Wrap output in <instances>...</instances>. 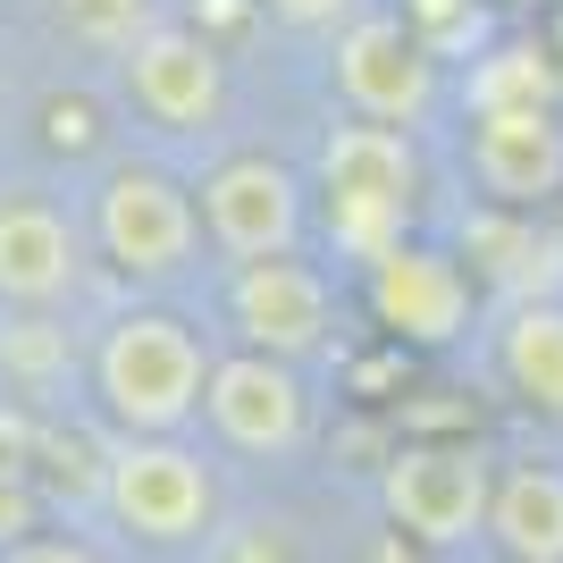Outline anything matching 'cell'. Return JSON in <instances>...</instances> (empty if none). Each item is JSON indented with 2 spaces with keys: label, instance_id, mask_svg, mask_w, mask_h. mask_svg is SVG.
<instances>
[{
  "label": "cell",
  "instance_id": "16",
  "mask_svg": "<svg viewBox=\"0 0 563 563\" xmlns=\"http://www.w3.org/2000/svg\"><path fill=\"white\" fill-rule=\"evenodd\" d=\"M488 353H496V378L514 387V404L555 412V421H563V295L505 303V311H496Z\"/></svg>",
  "mask_w": 563,
  "mask_h": 563
},
{
  "label": "cell",
  "instance_id": "9",
  "mask_svg": "<svg viewBox=\"0 0 563 563\" xmlns=\"http://www.w3.org/2000/svg\"><path fill=\"white\" fill-rule=\"evenodd\" d=\"M228 329H235L244 353H269V362H295V371H303L311 353H329V336H336L329 269L303 261V253L228 269Z\"/></svg>",
  "mask_w": 563,
  "mask_h": 563
},
{
  "label": "cell",
  "instance_id": "3",
  "mask_svg": "<svg viewBox=\"0 0 563 563\" xmlns=\"http://www.w3.org/2000/svg\"><path fill=\"white\" fill-rule=\"evenodd\" d=\"M85 244L135 286L186 278L194 253H202L194 186L177 168H161V161H110L93 177V194H85Z\"/></svg>",
  "mask_w": 563,
  "mask_h": 563
},
{
  "label": "cell",
  "instance_id": "6",
  "mask_svg": "<svg viewBox=\"0 0 563 563\" xmlns=\"http://www.w3.org/2000/svg\"><path fill=\"white\" fill-rule=\"evenodd\" d=\"M488 488L496 471L479 446H396L378 471V505L396 521V539L412 547H471L488 530Z\"/></svg>",
  "mask_w": 563,
  "mask_h": 563
},
{
  "label": "cell",
  "instance_id": "20",
  "mask_svg": "<svg viewBox=\"0 0 563 563\" xmlns=\"http://www.w3.org/2000/svg\"><path fill=\"white\" fill-rule=\"evenodd\" d=\"M202 563H311L303 539L286 530V521H228V530H211V547H202Z\"/></svg>",
  "mask_w": 563,
  "mask_h": 563
},
{
  "label": "cell",
  "instance_id": "19",
  "mask_svg": "<svg viewBox=\"0 0 563 563\" xmlns=\"http://www.w3.org/2000/svg\"><path fill=\"white\" fill-rule=\"evenodd\" d=\"M68 329L51 320V311H18L9 329H0V378H18L25 396H43L51 378H68Z\"/></svg>",
  "mask_w": 563,
  "mask_h": 563
},
{
  "label": "cell",
  "instance_id": "21",
  "mask_svg": "<svg viewBox=\"0 0 563 563\" xmlns=\"http://www.w3.org/2000/svg\"><path fill=\"white\" fill-rule=\"evenodd\" d=\"M404 25H412L429 51L479 43V9H471V0H404Z\"/></svg>",
  "mask_w": 563,
  "mask_h": 563
},
{
  "label": "cell",
  "instance_id": "5",
  "mask_svg": "<svg viewBox=\"0 0 563 563\" xmlns=\"http://www.w3.org/2000/svg\"><path fill=\"white\" fill-rule=\"evenodd\" d=\"M194 211H202V244L228 269H244V261H278L303 244L311 186L286 161H269V152H228L219 168H202Z\"/></svg>",
  "mask_w": 563,
  "mask_h": 563
},
{
  "label": "cell",
  "instance_id": "22",
  "mask_svg": "<svg viewBox=\"0 0 563 563\" xmlns=\"http://www.w3.org/2000/svg\"><path fill=\"white\" fill-rule=\"evenodd\" d=\"M34 530H43V496H34L25 463H9V454H0V555H9V547H25Z\"/></svg>",
  "mask_w": 563,
  "mask_h": 563
},
{
  "label": "cell",
  "instance_id": "17",
  "mask_svg": "<svg viewBox=\"0 0 563 563\" xmlns=\"http://www.w3.org/2000/svg\"><path fill=\"white\" fill-rule=\"evenodd\" d=\"M555 93H563V68L539 43H496L471 68V110H555Z\"/></svg>",
  "mask_w": 563,
  "mask_h": 563
},
{
  "label": "cell",
  "instance_id": "7",
  "mask_svg": "<svg viewBox=\"0 0 563 563\" xmlns=\"http://www.w3.org/2000/svg\"><path fill=\"white\" fill-rule=\"evenodd\" d=\"M202 421L228 454H253V463H295L311 446V387L295 362H269V353H219L211 387H202Z\"/></svg>",
  "mask_w": 563,
  "mask_h": 563
},
{
  "label": "cell",
  "instance_id": "12",
  "mask_svg": "<svg viewBox=\"0 0 563 563\" xmlns=\"http://www.w3.org/2000/svg\"><path fill=\"white\" fill-rule=\"evenodd\" d=\"M471 177L488 211H539L563 194V118L555 110H471Z\"/></svg>",
  "mask_w": 563,
  "mask_h": 563
},
{
  "label": "cell",
  "instance_id": "13",
  "mask_svg": "<svg viewBox=\"0 0 563 563\" xmlns=\"http://www.w3.org/2000/svg\"><path fill=\"white\" fill-rule=\"evenodd\" d=\"M362 278H371V311L396 336H412V345H454V336H463L471 278H463L454 253H438V244H396V253L371 261Z\"/></svg>",
  "mask_w": 563,
  "mask_h": 563
},
{
  "label": "cell",
  "instance_id": "4",
  "mask_svg": "<svg viewBox=\"0 0 563 563\" xmlns=\"http://www.w3.org/2000/svg\"><path fill=\"white\" fill-rule=\"evenodd\" d=\"M101 514L135 547H211L219 471L186 438H110L101 446Z\"/></svg>",
  "mask_w": 563,
  "mask_h": 563
},
{
  "label": "cell",
  "instance_id": "11",
  "mask_svg": "<svg viewBox=\"0 0 563 563\" xmlns=\"http://www.w3.org/2000/svg\"><path fill=\"white\" fill-rule=\"evenodd\" d=\"M85 219L51 194L9 186L0 194V311H59L85 286Z\"/></svg>",
  "mask_w": 563,
  "mask_h": 563
},
{
  "label": "cell",
  "instance_id": "18",
  "mask_svg": "<svg viewBox=\"0 0 563 563\" xmlns=\"http://www.w3.org/2000/svg\"><path fill=\"white\" fill-rule=\"evenodd\" d=\"M51 25H59L68 43L118 59L126 43H143V34L161 25V0H51Z\"/></svg>",
  "mask_w": 563,
  "mask_h": 563
},
{
  "label": "cell",
  "instance_id": "15",
  "mask_svg": "<svg viewBox=\"0 0 563 563\" xmlns=\"http://www.w3.org/2000/svg\"><path fill=\"white\" fill-rule=\"evenodd\" d=\"M479 539L505 563H563V471L555 463H505L488 488Z\"/></svg>",
  "mask_w": 563,
  "mask_h": 563
},
{
  "label": "cell",
  "instance_id": "23",
  "mask_svg": "<svg viewBox=\"0 0 563 563\" xmlns=\"http://www.w3.org/2000/svg\"><path fill=\"white\" fill-rule=\"evenodd\" d=\"M278 25H295V34H345L353 18H362V0H261Z\"/></svg>",
  "mask_w": 563,
  "mask_h": 563
},
{
  "label": "cell",
  "instance_id": "8",
  "mask_svg": "<svg viewBox=\"0 0 563 563\" xmlns=\"http://www.w3.org/2000/svg\"><path fill=\"white\" fill-rule=\"evenodd\" d=\"M118 85L135 101V118L161 135H211L228 118V59L202 25H177V18H161L143 43L118 51Z\"/></svg>",
  "mask_w": 563,
  "mask_h": 563
},
{
  "label": "cell",
  "instance_id": "1",
  "mask_svg": "<svg viewBox=\"0 0 563 563\" xmlns=\"http://www.w3.org/2000/svg\"><path fill=\"white\" fill-rule=\"evenodd\" d=\"M211 336L194 329L186 311L135 303L110 311L85 353V378H93V404L118 438H177V429L202 412V387H211Z\"/></svg>",
  "mask_w": 563,
  "mask_h": 563
},
{
  "label": "cell",
  "instance_id": "24",
  "mask_svg": "<svg viewBox=\"0 0 563 563\" xmlns=\"http://www.w3.org/2000/svg\"><path fill=\"white\" fill-rule=\"evenodd\" d=\"M0 563H101V555H93L85 539H68V530H34V539H25V547H9Z\"/></svg>",
  "mask_w": 563,
  "mask_h": 563
},
{
  "label": "cell",
  "instance_id": "2",
  "mask_svg": "<svg viewBox=\"0 0 563 563\" xmlns=\"http://www.w3.org/2000/svg\"><path fill=\"white\" fill-rule=\"evenodd\" d=\"M421 143L404 126H371V118H345L329 126L320 161H311V194H320V228L345 261H387L396 244H412V219H421Z\"/></svg>",
  "mask_w": 563,
  "mask_h": 563
},
{
  "label": "cell",
  "instance_id": "10",
  "mask_svg": "<svg viewBox=\"0 0 563 563\" xmlns=\"http://www.w3.org/2000/svg\"><path fill=\"white\" fill-rule=\"evenodd\" d=\"M336 101H345L353 118H371V126H421L429 110H438V51L412 34L404 18H387V9H362V18L336 34Z\"/></svg>",
  "mask_w": 563,
  "mask_h": 563
},
{
  "label": "cell",
  "instance_id": "14",
  "mask_svg": "<svg viewBox=\"0 0 563 563\" xmlns=\"http://www.w3.org/2000/svg\"><path fill=\"white\" fill-rule=\"evenodd\" d=\"M463 253L479 261V278H488L505 303L563 295V228H547L539 211H471Z\"/></svg>",
  "mask_w": 563,
  "mask_h": 563
}]
</instances>
